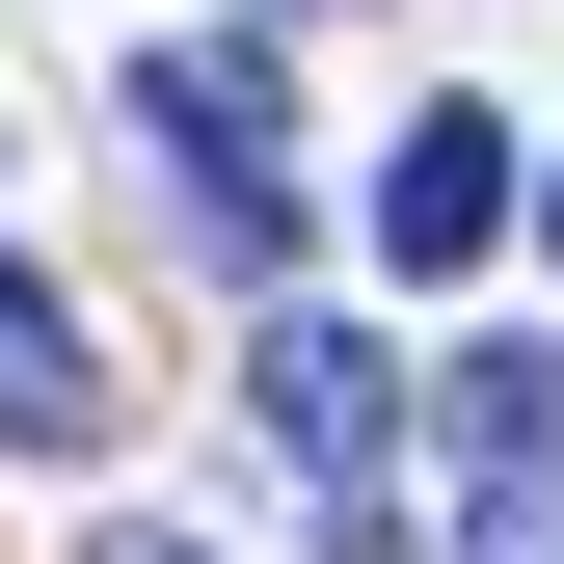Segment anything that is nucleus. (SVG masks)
Masks as SVG:
<instances>
[{
    "label": "nucleus",
    "instance_id": "4",
    "mask_svg": "<svg viewBox=\"0 0 564 564\" xmlns=\"http://www.w3.org/2000/svg\"><path fill=\"white\" fill-rule=\"evenodd\" d=\"M0 457H108V349L54 269H0Z\"/></svg>",
    "mask_w": 564,
    "mask_h": 564
},
{
    "label": "nucleus",
    "instance_id": "3",
    "mask_svg": "<svg viewBox=\"0 0 564 564\" xmlns=\"http://www.w3.org/2000/svg\"><path fill=\"white\" fill-rule=\"evenodd\" d=\"M431 431H457V484H484V511H564V349H457V377H431Z\"/></svg>",
    "mask_w": 564,
    "mask_h": 564
},
{
    "label": "nucleus",
    "instance_id": "6",
    "mask_svg": "<svg viewBox=\"0 0 564 564\" xmlns=\"http://www.w3.org/2000/svg\"><path fill=\"white\" fill-rule=\"evenodd\" d=\"M108 564H216V538H162V511H134V538H108Z\"/></svg>",
    "mask_w": 564,
    "mask_h": 564
},
{
    "label": "nucleus",
    "instance_id": "2",
    "mask_svg": "<svg viewBox=\"0 0 564 564\" xmlns=\"http://www.w3.org/2000/svg\"><path fill=\"white\" fill-rule=\"evenodd\" d=\"M511 242V108H403L377 134V269H484Z\"/></svg>",
    "mask_w": 564,
    "mask_h": 564
},
{
    "label": "nucleus",
    "instance_id": "1",
    "mask_svg": "<svg viewBox=\"0 0 564 564\" xmlns=\"http://www.w3.org/2000/svg\"><path fill=\"white\" fill-rule=\"evenodd\" d=\"M134 134H162V216L269 296V269H296V216H269V54L242 28H162V54H134Z\"/></svg>",
    "mask_w": 564,
    "mask_h": 564
},
{
    "label": "nucleus",
    "instance_id": "7",
    "mask_svg": "<svg viewBox=\"0 0 564 564\" xmlns=\"http://www.w3.org/2000/svg\"><path fill=\"white\" fill-rule=\"evenodd\" d=\"M538 242H564V162H538Z\"/></svg>",
    "mask_w": 564,
    "mask_h": 564
},
{
    "label": "nucleus",
    "instance_id": "5",
    "mask_svg": "<svg viewBox=\"0 0 564 564\" xmlns=\"http://www.w3.org/2000/svg\"><path fill=\"white\" fill-rule=\"evenodd\" d=\"M242 403H269L323 484H377V349H349V323H269V349H242Z\"/></svg>",
    "mask_w": 564,
    "mask_h": 564
}]
</instances>
